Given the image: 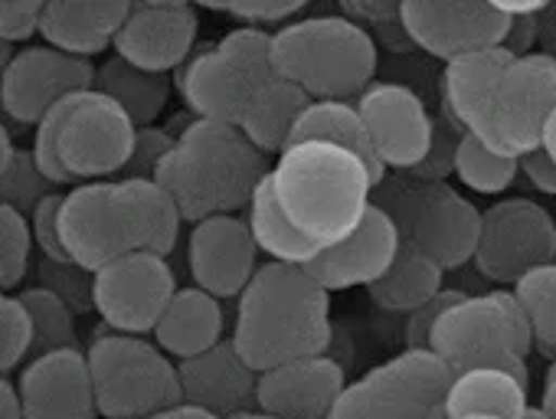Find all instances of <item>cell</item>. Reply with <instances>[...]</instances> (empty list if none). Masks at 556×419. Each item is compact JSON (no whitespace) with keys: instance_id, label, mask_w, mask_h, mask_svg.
Returning <instances> with one entry per match:
<instances>
[{"instance_id":"f907efd6","label":"cell","mask_w":556,"mask_h":419,"mask_svg":"<svg viewBox=\"0 0 556 419\" xmlns=\"http://www.w3.org/2000/svg\"><path fill=\"white\" fill-rule=\"evenodd\" d=\"M11 63H14V47L0 40V82H4V76H8V69H11Z\"/></svg>"},{"instance_id":"4316f807","label":"cell","mask_w":556,"mask_h":419,"mask_svg":"<svg viewBox=\"0 0 556 419\" xmlns=\"http://www.w3.org/2000/svg\"><path fill=\"white\" fill-rule=\"evenodd\" d=\"M530 383L497 370V367H471L452 373L448 390L442 396L445 419L465 416H491V419H520L530 409Z\"/></svg>"},{"instance_id":"5b68a950","label":"cell","mask_w":556,"mask_h":419,"mask_svg":"<svg viewBox=\"0 0 556 419\" xmlns=\"http://www.w3.org/2000/svg\"><path fill=\"white\" fill-rule=\"evenodd\" d=\"M271 69L312 102H354L377 82L380 47L344 14L299 17L271 30Z\"/></svg>"},{"instance_id":"7c38bea8","label":"cell","mask_w":556,"mask_h":419,"mask_svg":"<svg viewBox=\"0 0 556 419\" xmlns=\"http://www.w3.org/2000/svg\"><path fill=\"white\" fill-rule=\"evenodd\" d=\"M556 112V56L520 53L497 79L484 128L475 141L504 157H523L540 148L543 128Z\"/></svg>"},{"instance_id":"ac0fdd59","label":"cell","mask_w":556,"mask_h":419,"mask_svg":"<svg viewBox=\"0 0 556 419\" xmlns=\"http://www.w3.org/2000/svg\"><path fill=\"white\" fill-rule=\"evenodd\" d=\"M200 17L190 4H131L115 40V56L154 73L170 76L197 53Z\"/></svg>"},{"instance_id":"b9f144b4","label":"cell","mask_w":556,"mask_h":419,"mask_svg":"<svg viewBox=\"0 0 556 419\" xmlns=\"http://www.w3.org/2000/svg\"><path fill=\"white\" fill-rule=\"evenodd\" d=\"M462 289H442L432 302H426L422 308H416L413 315H406L403 325V338H406V351H429V338L435 331V325L442 321V315L462 299Z\"/></svg>"},{"instance_id":"603a6c76","label":"cell","mask_w":556,"mask_h":419,"mask_svg":"<svg viewBox=\"0 0 556 419\" xmlns=\"http://www.w3.org/2000/svg\"><path fill=\"white\" fill-rule=\"evenodd\" d=\"M177 373H180L184 403L206 409L219 419L249 412V406L255 403L258 373L245 364V357L232 347V341H223L200 357L180 360Z\"/></svg>"},{"instance_id":"2e32d148","label":"cell","mask_w":556,"mask_h":419,"mask_svg":"<svg viewBox=\"0 0 556 419\" xmlns=\"http://www.w3.org/2000/svg\"><path fill=\"white\" fill-rule=\"evenodd\" d=\"M357 112L383 170L416 174L429 161L435 122L416 89L403 82H374L357 99Z\"/></svg>"},{"instance_id":"484cf974","label":"cell","mask_w":556,"mask_h":419,"mask_svg":"<svg viewBox=\"0 0 556 419\" xmlns=\"http://www.w3.org/2000/svg\"><path fill=\"white\" fill-rule=\"evenodd\" d=\"M226 331V315L223 302L206 295L197 285L177 289L167 312L161 315L154 328V344L170 357V360H190L206 354L210 347L223 344Z\"/></svg>"},{"instance_id":"ffe728a7","label":"cell","mask_w":556,"mask_h":419,"mask_svg":"<svg viewBox=\"0 0 556 419\" xmlns=\"http://www.w3.org/2000/svg\"><path fill=\"white\" fill-rule=\"evenodd\" d=\"M403 240L396 224L383 206H370L367 217L354 233H348L341 243L328 246L318 253V259L308 266L315 282L334 295V292H351V289H370L387 276L393 259L400 256Z\"/></svg>"},{"instance_id":"d6a6232c","label":"cell","mask_w":556,"mask_h":419,"mask_svg":"<svg viewBox=\"0 0 556 419\" xmlns=\"http://www.w3.org/2000/svg\"><path fill=\"white\" fill-rule=\"evenodd\" d=\"M21 302L30 315V328H34V344H30V360L53 354V351H70L79 347L76 344V312L70 302H63L56 292L37 285V289H24ZM27 360V364H30Z\"/></svg>"},{"instance_id":"d6986e66","label":"cell","mask_w":556,"mask_h":419,"mask_svg":"<svg viewBox=\"0 0 556 419\" xmlns=\"http://www.w3.org/2000/svg\"><path fill=\"white\" fill-rule=\"evenodd\" d=\"M187 269L197 289L229 302L245 292V285L262 269L258 246L245 217H210L190 227Z\"/></svg>"},{"instance_id":"cb8c5ba5","label":"cell","mask_w":556,"mask_h":419,"mask_svg":"<svg viewBox=\"0 0 556 419\" xmlns=\"http://www.w3.org/2000/svg\"><path fill=\"white\" fill-rule=\"evenodd\" d=\"M128 8V0H50L43 4L40 37L66 56L92 63L115 50Z\"/></svg>"},{"instance_id":"f546056e","label":"cell","mask_w":556,"mask_h":419,"mask_svg":"<svg viewBox=\"0 0 556 419\" xmlns=\"http://www.w3.org/2000/svg\"><path fill=\"white\" fill-rule=\"evenodd\" d=\"M96 89L109 96L122 112L135 122V128H148L161 118L164 105L170 102L174 82L167 76L144 73L118 56L96 66Z\"/></svg>"},{"instance_id":"8992f818","label":"cell","mask_w":556,"mask_h":419,"mask_svg":"<svg viewBox=\"0 0 556 419\" xmlns=\"http://www.w3.org/2000/svg\"><path fill=\"white\" fill-rule=\"evenodd\" d=\"M135 122L99 89L63 99L34 128V161L50 183H96L122 177L131 148Z\"/></svg>"},{"instance_id":"7a4b0ae2","label":"cell","mask_w":556,"mask_h":419,"mask_svg":"<svg viewBox=\"0 0 556 419\" xmlns=\"http://www.w3.org/2000/svg\"><path fill=\"white\" fill-rule=\"evenodd\" d=\"M331 338V295L308 269L262 263L255 279L236 299L229 341L255 373L328 354Z\"/></svg>"},{"instance_id":"f1b7e54d","label":"cell","mask_w":556,"mask_h":419,"mask_svg":"<svg viewBox=\"0 0 556 419\" xmlns=\"http://www.w3.org/2000/svg\"><path fill=\"white\" fill-rule=\"evenodd\" d=\"M245 224L252 230V240L258 246V253H265L271 263H282V266H299L308 269L318 259V246L302 237L292 220L286 217V210L278 206L275 193H271V180L265 177L245 210Z\"/></svg>"},{"instance_id":"52a82bcc","label":"cell","mask_w":556,"mask_h":419,"mask_svg":"<svg viewBox=\"0 0 556 419\" xmlns=\"http://www.w3.org/2000/svg\"><path fill=\"white\" fill-rule=\"evenodd\" d=\"M429 351L452 373L497 367L530 383L527 357L533 351V331L510 289L462 295L435 325Z\"/></svg>"},{"instance_id":"83f0119b","label":"cell","mask_w":556,"mask_h":419,"mask_svg":"<svg viewBox=\"0 0 556 419\" xmlns=\"http://www.w3.org/2000/svg\"><path fill=\"white\" fill-rule=\"evenodd\" d=\"M308 105H312V99L299 86L275 76L252 96V102L239 115L236 128L245 135V141L255 151H262L265 157H278L292 144V135Z\"/></svg>"},{"instance_id":"277c9868","label":"cell","mask_w":556,"mask_h":419,"mask_svg":"<svg viewBox=\"0 0 556 419\" xmlns=\"http://www.w3.org/2000/svg\"><path fill=\"white\" fill-rule=\"evenodd\" d=\"M271 161L255 151L232 125L193 118L174 135V148L154 170V183L174 200L180 220L239 217L249 210Z\"/></svg>"},{"instance_id":"681fc988","label":"cell","mask_w":556,"mask_h":419,"mask_svg":"<svg viewBox=\"0 0 556 419\" xmlns=\"http://www.w3.org/2000/svg\"><path fill=\"white\" fill-rule=\"evenodd\" d=\"M540 409H543L549 419H556V380H546V383H543V393H540Z\"/></svg>"},{"instance_id":"1f68e13d","label":"cell","mask_w":556,"mask_h":419,"mask_svg":"<svg viewBox=\"0 0 556 419\" xmlns=\"http://www.w3.org/2000/svg\"><path fill=\"white\" fill-rule=\"evenodd\" d=\"M295 141H328V144H338L344 151H351L354 157H361L374 177L383 183L387 170L380 167L377 154H374V144H370V135H367V125L357 112V102H312L292 135V144Z\"/></svg>"},{"instance_id":"8d00e7d4","label":"cell","mask_w":556,"mask_h":419,"mask_svg":"<svg viewBox=\"0 0 556 419\" xmlns=\"http://www.w3.org/2000/svg\"><path fill=\"white\" fill-rule=\"evenodd\" d=\"M34 328L21 295L0 292V377H8L14 367L30 360Z\"/></svg>"},{"instance_id":"816d5d0a","label":"cell","mask_w":556,"mask_h":419,"mask_svg":"<svg viewBox=\"0 0 556 419\" xmlns=\"http://www.w3.org/2000/svg\"><path fill=\"white\" fill-rule=\"evenodd\" d=\"M232 419H278V416H268V412H258V409H249V412H239Z\"/></svg>"},{"instance_id":"f5cc1de1","label":"cell","mask_w":556,"mask_h":419,"mask_svg":"<svg viewBox=\"0 0 556 419\" xmlns=\"http://www.w3.org/2000/svg\"><path fill=\"white\" fill-rule=\"evenodd\" d=\"M520 419H549V416H546V412H543L540 406H530V409H527V412H523Z\"/></svg>"},{"instance_id":"d4e9b609","label":"cell","mask_w":556,"mask_h":419,"mask_svg":"<svg viewBox=\"0 0 556 419\" xmlns=\"http://www.w3.org/2000/svg\"><path fill=\"white\" fill-rule=\"evenodd\" d=\"M517 53H510V47H494V50H481L471 56H462L455 63H445V76H442V102H445V115L452 118V125L471 138L481 135L497 79L504 76V69L510 66Z\"/></svg>"},{"instance_id":"4dcf8cb0","label":"cell","mask_w":556,"mask_h":419,"mask_svg":"<svg viewBox=\"0 0 556 419\" xmlns=\"http://www.w3.org/2000/svg\"><path fill=\"white\" fill-rule=\"evenodd\" d=\"M442 289H445V269L435 266L419 250L403 246L400 256L393 259V266L387 269V276L380 282H374L367 292L377 308L406 318L416 308H422L426 302H432Z\"/></svg>"},{"instance_id":"11a10c76","label":"cell","mask_w":556,"mask_h":419,"mask_svg":"<svg viewBox=\"0 0 556 419\" xmlns=\"http://www.w3.org/2000/svg\"><path fill=\"white\" fill-rule=\"evenodd\" d=\"M465 419H491V416H465Z\"/></svg>"},{"instance_id":"f35d334b","label":"cell","mask_w":556,"mask_h":419,"mask_svg":"<svg viewBox=\"0 0 556 419\" xmlns=\"http://www.w3.org/2000/svg\"><path fill=\"white\" fill-rule=\"evenodd\" d=\"M60 206H63V193H56V190L37 203V210L30 214V237H34V246L40 250L43 263L73 266V259L66 256L63 240H60Z\"/></svg>"},{"instance_id":"7bdbcfd3","label":"cell","mask_w":556,"mask_h":419,"mask_svg":"<svg viewBox=\"0 0 556 419\" xmlns=\"http://www.w3.org/2000/svg\"><path fill=\"white\" fill-rule=\"evenodd\" d=\"M40 17H43V4L40 0H0V40L4 43H24L34 34H40Z\"/></svg>"},{"instance_id":"7dc6e473","label":"cell","mask_w":556,"mask_h":419,"mask_svg":"<svg viewBox=\"0 0 556 419\" xmlns=\"http://www.w3.org/2000/svg\"><path fill=\"white\" fill-rule=\"evenodd\" d=\"M17 148H14V138L8 131V125L0 122V183H4V174L11 170V161H14Z\"/></svg>"},{"instance_id":"d590c367","label":"cell","mask_w":556,"mask_h":419,"mask_svg":"<svg viewBox=\"0 0 556 419\" xmlns=\"http://www.w3.org/2000/svg\"><path fill=\"white\" fill-rule=\"evenodd\" d=\"M34 237L30 220L14 206L0 203V292H11L24 282L30 269Z\"/></svg>"},{"instance_id":"30bf717a","label":"cell","mask_w":556,"mask_h":419,"mask_svg":"<svg viewBox=\"0 0 556 419\" xmlns=\"http://www.w3.org/2000/svg\"><path fill=\"white\" fill-rule=\"evenodd\" d=\"M86 360L102 419H144L184 403L177 360L148 338L99 334Z\"/></svg>"},{"instance_id":"5bb4252c","label":"cell","mask_w":556,"mask_h":419,"mask_svg":"<svg viewBox=\"0 0 556 419\" xmlns=\"http://www.w3.org/2000/svg\"><path fill=\"white\" fill-rule=\"evenodd\" d=\"M400 27L409 47L432 60L455 63L481 50L507 47L514 21L501 4L478 0H403Z\"/></svg>"},{"instance_id":"8fae6325","label":"cell","mask_w":556,"mask_h":419,"mask_svg":"<svg viewBox=\"0 0 556 419\" xmlns=\"http://www.w3.org/2000/svg\"><path fill=\"white\" fill-rule=\"evenodd\" d=\"M452 370L432 351H403L348 383L328 419H432Z\"/></svg>"},{"instance_id":"db71d44e","label":"cell","mask_w":556,"mask_h":419,"mask_svg":"<svg viewBox=\"0 0 556 419\" xmlns=\"http://www.w3.org/2000/svg\"><path fill=\"white\" fill-rule=\"evenodd\" d=\"M546 380H556V347L549 351V370H546Z\"/></svg>"},{"instance_id":"6da1fadb","label":"cell","mask_w":556,"mask_h":419,"mask_svg":"<svg viewBox=\"0 0 556 419\" xmlns=\"http://www.w3.org/2000/svg\"><path fill=\"white\" fill-rule=\"evenodd\" d=\"M180 210L154 180H96L63 193L60 240L73 266L99 269L135 256H170L180 240Z\"/></svg>"},{"instance_id":"44dd1931","label":"cell","mask_w":556,"mask_h":419,"mask_svg":"<svg viewBox=\"0 0 556 419\" xmlns=\"http://www.w3.org/2000/svg\"><path fill=\"white\" fill-rule=\"evenodd\" d=\"M348 386L341 360L331 354L302 357L258 373L255 409L278 419H328Z\"/></svg>"},{"instance_id":"c3c4849f","label":"cell","mask_w":556,"mask_h":419,"mask_svg":"<svg viewBox=\"0 0 556 419\" xmlns=\"http://www.w3.org/2000/svg\"><path fill=\"white\" fill-rule=\"evenodd\" d=\"M540 151L556 164V112L549 115L546 128H543V138H540Z\"/></svg>"},{"instance_id":"7402d4cb","label":"cell","mask_w":556,"mask_h":419,"mask_svg":"<svg viewBox=\"0 0 556 419\" xmlns=\"http://www.w3.org/2000/svg\"><path fill=\"white\" fill-rule=\"evenodd\" d=\"M24 419H99L86 351H53L24 364L17 380Z\"/></svg>"},{"instance_id":"ab89813d","label":"cell","mask_w":556,"mask_h":419,"mask_svg":"<svg viewBox=\"0 0 556 419\" xmlns=\"http://www.w3.org/2000/svg\"><path fill=\"white\" fill-rule=\"evenodd\" d=\"M170 148H174V131H170V128H157V125L138 128L135 148H131V157H128L122 177H131V180H154V170L161 167V161L167 157Z\"/></svg>"},{"instance_id":"ba28073f","label":"cell","mask_w":556,"mask_h":419,"mask_svg":"<svg viewBox=\"0 0 556 419\" xmlns=\"http://www.w3.org/2000/svg\"><path fill=\"white\" fill-rule=\"evenodd\" d=\"M271 79V34L239 27L187 60L177 92L193 118L236 128L252 96Z\"/></svg>"},{"instance_id":"74e56055","label":"cell","mask_w":556,"mask_h":419,"mask_svg":"<svg viewBox=\"0 0 556 419\" xmlns=\"http://www.w3.org/2000/svg\"><path fill=\"white\" fill-rule=\"evenodd\" d=\"M53 183L40 174L37 161L30 151H17L14 161H11V170L4 174V183H0V203L14 206L17 214H24L30 220V214L37 210V203L43 196H50Z\"/></svg>"},{"instance_id":"9c48e42d","label":"cell","mask_w":556,"mask_h":419,"mask_svg":"<svg viewBox=\"0 0 556 419\" xmlns=\"http://www.w3.org/2000/svg\"><path fill=\"white\" fill-rule=\"evenodd\" d=\"M390 220L400 230L403 246L419 250L445 272L475 259L481 210L462 196L445 180H387L380 183V200Z\"/></svg>"},{"instance_id":"bcb514c9","label":"cell","mask_w":556,"mask_h":419,"mask_svg":"<svg viewBox=\"0 0 556 419\" xmlns=\"http://www.w3.org/2000/svg\"><path fill=\"white\" fill-rule=\"evenodd\" d=\"M144 419H219V416H213V412H206V409H197V406L180 403V406H170V409L154 412V416H144Z\"/></svg>"},{"instance_id":"f6af8a7d","label":"cell","mask_w":556,"mask_h":419,"mask_svg":"<svg viewBox=\"0 0 556 419\" xmlns=\"http://www.w3.org/2000/svg\"><path fill=\"white\" fill-rule=\"evenodd\" d=\"M0 419H24L17 386L8 377H0Z\"/></svg>"},{"instance_id":"836d02e7","label":"cell","mask_w":556,"mask_h":419,"mask_svg":"<svg viewBox=\"0 0 556 419\" xmlns=\"http://www.w3.org/2000/svg\"><path fill=\"white\" fill-rule=\"evenodd\" d=\"M452 174L462 180V187L484 193V196H497L517 180L520 161L494 154L481 141H475L471 135L462 131L455 141V151H452Z\"/></svg>"},{"instance_id":"3957f363","label":"cell","mask_w":556,"mask_h":419,"mask_svg":"<svg viewBox=\"0 0 556 419\" xmlns=\"http://www.w3.org/2000/svg\"><path fill=\"white\" fill-rule=\"evenodd\" d=\"M271 193L292 227L318 250L341 243L374 206L380 180L351 151L328 141H295L271 161Z\"/></svg>"},{"instance_id":"9a60e30c","label":"cell","mask_w":556,"mask_h":419,"mask_svg":"<svg viewBox=\"0 0 556 419\" xmlns=\"http://www.w3.org/2000/svg\"><path fill=\"white\" fill-rule=\"evenodd\" d=\"M177 289L180 285L167 256L135 253L92 276V308L115 334L148 338Z\"/></svg>"},{"instance_id":"e575fe53","label":"cell","mask_w":556,"mask_h":419,"mask_svg":"<svg viewBox=\"0 0 556 419\" xmlns=\"http://www.w3.org/2000/svg\"><path fill=\"white\" fill-rule=\"evenodd\" d=\"M510 292L530 321L533 347L549 354L556 347V259L527 272L520 282H514Z\"/></svg>"},{"instance_id":"e0dca14e","label":"cell","mask_w":556,"mask_h":419,"mask_svg":"<svg viewBox=\"0 0 556 419\" xmlns=\"http://www.w3.org/2000/svg\"><path fill=\"white\" fill-rule=\"evenodd\" d=\"M96 89V66L53 47H27L0 82V109L17 125H40L63 99Z\"/></svg>"},{"instance_id":"4fadbf2b","label":"cell","mask_w":556,"mask_h":419,"mask_svg":"<svg viewBox=\"0 0 556 419\" xmlns=\"http://www.w3.org/2000/svg\"><path fill=\"white\" fill-rule=\"evenodd\" d=\"M556 259V220L549 210L527 196L501 200L481 210L475 269L491 282L514 289L527 272Z\"/></svg>"},{"instance_id":"ee69618b","label":"cell","mask_w":556,"mask_h":419,"mask_svg":"<svg viewBox=\"0 0 556 419\" xmlns=\"http://www.w3.org/2000/svg\"><path fill=\"white\" fill-rule=\"evenodd\" d=\"M520 174L530 180L533 190H540L546 196H556V164L540 148L520 157Z\"/></svg>"},{"instance_id":"60d3db41","label":"cell","mask_w":556,"mask_h":419,"mask_svg":"<svg viewBox=\"0 0 556 419\" xmlns=\"http://www.w3.org/2000/svg\"><path fill=\"white\" fill-rule=\"evenodd\" d=\"M216 11L239 21L242 27H252V30H268V27L278 30V27L299 21L305 14V4L302 0H289V4H278V0H252V4H226Z\"/></svg>"}]
</instances>
